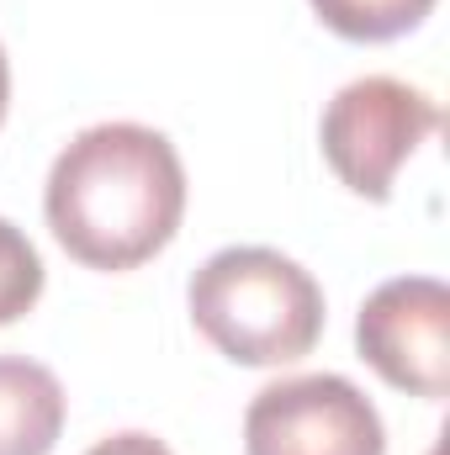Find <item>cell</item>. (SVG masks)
<instances>
[{
    "instance_id": "1",
    "label": "cell",
    "mask_w": 450,
    "mask_h": 455,
    "mask_svg": "<svg viewBox=\"0 0 450 455\" xmlns=\"http://www.w3.org/2000/svg\"><path fill=\"white\" fill-rule=\"evenodd\" d=\"M43 218L85 270H138L186 218V164L159 127L96 122L75 132L43 186Z\"/></svg>"
},
{
    "instance_id": "2",
    "label": "cell",
    "mask_w": 450,
    "mask_h": 455,
    "mask_svg": "<svg viewBox=\"0 0 450 455\" xmlns=\"http://www.w3.org/2000/svg\"><path fill=\"white\" fill-rule=\"evenodd\" d=\"M197 334L233 365H292L324 339V286L292 254L265 243H228L186 286Z\"/></svg>"
},
{
    "instance_id": "3",
    "label": "cell",
    "mask_w": 450,
    "mask_h": 455,
    "mask_svg": "<svg viewBox=\"0 0 450 455\" xmlns=\"http://www.w3.org/2000/svg\"><path fill=\"white\" fill-rule=\"evenodd\" d=\"M435 127H440V107L430 91L398 75H360L339 85L334 101L324 107L318 143L339 186L382 207L392 202L398 170L419 154L424 138H435Z\"/></svg>"
},
{
    "instance_id": "4",
    "label": "cell",
    "mask_w": 450,
    "mask_h": 455,
    "mask_svg": "<svg viewBox=\"0 0 450 455\" xmlns=\"http://www.w3.org/2000/svg\"><path fill=\"white\" fill-rule=\"evenodd\" d=\"M244 455H387V424L350 376H281L244 408Z\"/></svg>"
},
{
    "instance_id": "5",
    "label": "cell",
    "mask_w": 450,
    "mask_h": 455,
    "mask_svg": "<svg viewBox=\"0 0 450 455\" xmlns=\"http://www.w3.org/2000/svg\"><path fill=\"white\" fill-rule=\"evenodd\" d=\"M360 360L398 392L440 403L450 392V291L435 275H392L355 313Z\"/></svg>"
},
{
    "instance_id": "6",
    "label": "cell",
    "mask_w": 450,
    "mask_h": 455,
    "mask_svg": "<svg viewBox=\"0 0 450 455\" xmlns=\"http://www.w3.org/2000/svg\"><path fill=\"white\" fill-rule=\"evenodd\" d=\"M69 419L59 376L27 355H0V455H53Z\"/></svg>"
},
{
    "instance_id": "7",
    "label": "cell",
    "mask_w": 450,
    "mask_h": 455,
    "mask_svg": "<svg viewBox=\"0 0 450 455\" xmlns=\"http://www.w3.org/2000/svg\"><path fill=\"white\" fill-rule=\"evenodd\" d=\"M318 21L339 32L344 43H392L435 11V0H308Z\"/></svg>"
},
{
    "instance_id": "8",
    "label": "cell",
    "mask_w": 450,
    "mask_h": 455,
    "mask_svg": "<svg viewBox=\"0 0 450 455\" xmlns=\"http://www.w3.org/2000/svg\"><path fill=\"white\" fill-rule=\"evenodd\" d=\"M37 297H43V254L11 218H0V329L27 318Z\"/></svg>"
},
{
    "instance_id": "9",
    "label": "cell",
    "mask_w": 450,
    "mask_h": 455,
    "mask_svg": "<svg viewBox=\"0 0 450 455\" xmlns=\"http://www.w3.org/2000/svg\"><path fill=\"white\" fill-rule=\"evenodd\" d=\"M85 455H175L165 440L143 435V429H122V435H107L101 445H91Z\"/></svg>"
},
{
    "instance_id": "10",
    "label": "cell",
    "mask_w": 450,
    "mask_h": 455,
    "mask_svg": "<svg viewBox=\"0 0 450 455\" xmlns=\"http://www.w3.org/2000/svg\"><path fill=\"white\" fill-rule=\"evenodd\" d=\"M5 107H11V59L0 48V122H5Z\"/></svg>"
},
{
    "instance_id": "11",
    "label": "cell",
    "mask_w": 450,
    "mask_h": 455,
    "mask_svg": "<svg viewBox=\"0 0 450 455\" xmlns=\"http://www.w3.org/2000/svg\"><path fill=\"white\" fill-rule=\"evenodd\" d=\"M430 455H440V451H430Z\"/></svg>"
}]
</instances>
